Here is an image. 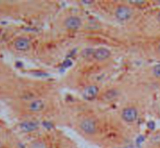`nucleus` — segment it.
I'll use <instances>...</instances> for the list:
<instances>
[{
    "label": "nucleus",
    "instance_id": "obj_5",
    "mask_svg": "<svg viewBox=\"0 0 160 148\" xmlns=\"http://www.w3.org/2000/svg\"><path fill=\"white\" fill-rule=\"evenodd\" d=\"M110 57H111V52L108 48L100 47V48H97V49L94 50V56H93V58H94L95 60L99 61V62L106 61L107 59H109Z\"/></svg>",
    "mask_w": 160,
    "mask_h": 148
},
{
    "label": "nucleus",
    "instance_id": "obj_10",
    "mask_svg": "<svg viewBox=\"0 0 160 148\" xmlns=\"http://www.w3.org/2000/svg\"><path fill=\"white\" fill-rule=\"evenodd\" d=\"M32 148H45V145H44V143L37 142V143H34L32 145Z\"/></svg>",
    "mask_w": 160,
    "mask_h": 148
},
{
    "label": "nucleus",
    "instance_id": "obj_6",
    "mask_svg": "<svg viewBox=\"0 0 160 148\" xmlns=\"http://www.w3.org/2000/svg\"><path fill=\"white\" fill-rule=\"evenodd\" d=\"M30 39L26 37H20L14 42V48L16 50H20V51H25L30 48Z\"/></svg>",
    "mask_w": 160,
    "mask_h": 148
},
{
    "label": "nucleus",
    "instance_id": "obj_12",
    "mask_svg": "<svg viewBox=\"0 0 160 148\" xmlns=\"http://www.w3.org/2000/svg\"><path fill=\"white\" fill-rule=\"evenodd\" d=\"M157 20H158V21L160 22V12H159V14L157 15Z\"/></svg>",
    "mask_w": 160,
    "mask_h": 148
},
{
    "label": "nucleus",
    "instance_id": "obj_2",
    "mask_svg": "<svg viewBox=\"0 0 160 148\" xmlns=\"http://www.w3.org/2000/svg\"><path fill=\"white\" fill-rule=\"evenodd\" d=\"M132 15H133V10L129 6L121 4V6H118V7L115 8V10H114V16L120 22L129 21L132 18Z\"/></svg>",
    "mask_w": 160,
    "mask_h": 148
},
{
    "label": "nucleus",
    "instance_id": "obj_11",
    "mask_svg": "<svg viewBox=\"0 0 160 148\" xmlns=\"http://www.w3.org/2000/svg\"><path fill=\"white\" fill-rule=\"evenodd\" d=\"M157 51H158V53L160 55V44L158 45V47H157Z\"/></svg>",
    "mask_w": 160,
    "mask_h": 148
},
{
    "label": "nucleus",
    "instance_id": "obj_7",
    "mask_svg": "<svg viewBox=\"0 0 160 148\" xmlns=\"http://www.w3.org/2000/svg\"><path fill=\"white\" fill-rule=\"evenodd\" d=\"M45 108V101L42 99H34L28 105V109L32 112H39Z\"/></svg>",
    "mask_w": 160,
    "mask_h": 148
},
{
    "label": "nucleus",
    "instance_id": "obj_8",
    "mask_svg": "<svg viewBox=\"0 0 160 148\" xmlns=\"http://www.w3.org/2000/svg\"><path fill=\"white\" fill-rule=\"evenodd\" d=\"M97 94H98V87L95 86V85H91V86H88V87L85 88L83 91V96L86 99H88V100L94 99L96 96H97Z\"/></svg>",
    "mask_w": 160,
    "mask_h": 148
},
{
    "label": "nucleus",
    "instance_id": "obj_13",
    "mask_svg": "<svg viewBox=\"0 0 160 148\" xmlns=\"http://www.w3.org/2000/svg\"><path fill=\"white\" fill-rule=\"evenodd\" d=\"M0 148H1V143H0Z\"/></svg>",
    "mask_w": 160,
    "mask_h": 148
},
{
    "label": "nucleus",
    "instance_id": "obj_4",
    "mask_svg": "<svg viewBox=\"0 0 160 148\" xmlns=\"http://www.w3.org/2000/svg\"><path fill=\"white\" fill-rule=\"evenodd\" d=\"M64 26L65 28H68L70 30H77L82 26V20L79 16L75 15H71L67 18L64 21Z\"/></svg>",
    "mask_w": 160,
    "mask_h": 148
},
{
    "label": "nucleus",
    "instance_id": "obj_9",
    "mask_svg": "<svg viewBox=\"0 0 160 148\" xmlns=\"http://www.w3.org/2000/svg\"><path fill=\"white\" fill-rule=\"evenodd\" d=\"M152 74H154L155 77L160 79V64H157L154 67V69H152Z\"/></svg>",
    "mask_w": 160,
    "mask_h": 148
},
{
    "label": "nucleus",
    "instance_id": "obj_1",
    "mask_svg": "<svg viewBox=\"0 0 160 148\" xmlns=\"http://www.w3.org/2000/svg\"><path fill=\"white\" fill-rule=\"evenodd\" d=\"M80 129L82 130V132L87 135H94L97 133L98 130V125L96 120L93 118H85L80 122Z\"/></svg>",
    "mask_w": 160,
    "mask_h": 148
},
{
    "label": "nucleus",
    "instance_id": "obj_3",
    "mask_svg": "<svg viewBox=\"0 0 160 148\" xmlns=\"http://www.w3.org/2000/svg\"><path fill=\"white\" fill-rule=\"evenodd\" d=\"M137 117H138V111L134 107H126L121 112L122 120L127 122V123H132V122L136 121Z\"/></svg>",
    "mask_w": 160,
    "mask_h": 148
}]
</instances>
